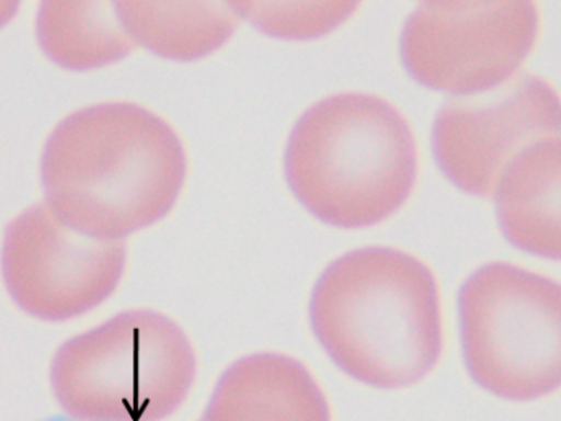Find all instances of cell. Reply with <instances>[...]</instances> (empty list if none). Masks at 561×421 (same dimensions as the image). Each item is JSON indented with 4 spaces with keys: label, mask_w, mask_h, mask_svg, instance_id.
<instances>
[{
    "label": "cell",
    "mask_w": 561,
    "mask_h": 421,
    "mask_svg": "<svg viewBox=\"0 0 561 421\" xmlns=\"http://www.w3.org/2000/svg\"><path fill=\"white\" fill-rule=\"evenodd\" d=\"M311 325L346 374L379 388L422 380L443 349L435 273L392 247H364L334 260L314 285Z\"/></svg>",
    "instance_id": "7a4b0ae2"
},
{
    "label": "cell",
    "mask_w": 561,
    "mask_h": 421,
    "mask_svg": "<svg viewBox=\"0 0 561 421\" xmlns=\"http://www.w3.org/2000/svg\"><path fill=\"white\" fill-rule=\"evenodd\" d=\"M239 15L282 38H311L324 35L343 23L359 7L351 0L327 2H232Z\"/></svg>",
    "instance_id": "4fadbf2b"
},
{
    "label": "cell",
    "mask_w": 561,
    "mask_h": 421,
    "mask_svg": "<svg viewBox=\"0 0 561 421\" xmlns=\"http://www.w3.org/2000/svg\"><path fill=\"white\" fill-rule=\"evenodd\" d=\"M185 177L176 132L133 102L73 112L42 155L48 206L68 226L100 239L121 240L165 216Z\"/></svg>",
    "instance_id": "6da1fadb"
},
{
    "label": "cell",
    "mask_w": 561,
    "mask_h": 421,
    "mask_svg": "<svg viewBox=\"0 0 561 421\" xmlns=\"http://www.w3.org/2000/svg\"><path fill=\"white\" fill-rule=\"evenodd\" d=\"M202 421H331V411L301 362L262 352L222 374Z\"/></svg>",
    "instance_id": "9c48e42d"
},
{
    "label": "cell",
    "mask_w": 561,
    "mask_h": 421,
    "mask_svg": "<svg viewBox=\"0 0 561 421\" xmlns=\"http://www.w3.org/2000/svg\"><path fill=\"white\" fill-rule=\"evenodd\" d=\"M126 253L123 240L80 232L47 203H37L5 229L2 275L22 309L65 321L90 311L116 289Z\"/></svg>",
    "instance_id": "52a82bcc"
},
{
    "label": "cell",
    "mask_w": 561,
    "mask_h": 421,
    "mask_svg": "<svg viewBox=\"0 0 561 421\" xmlns=\"http://www.w3.org/2000/svg\"><path fill=\"white\" fill-rule=\"evenodd\" d=\"M560 134L528 145L502 171L497 216L507 239L538 255L560 259Z\"/></svg>",
    "instance_id": "30bf717a"
},
{
    "label": "cell",
    "mask_w": 561,
    "mask_h": 421,
    "mask_svg": "<svg viewBox=\"0 0 561 421\" xmlns=\"http://www.w3.org/2000/svg\"><path fill=\"white\" fill-rule=\"evenodd\" d=\"M196 355L183 329L152 309L114 316L58 349L51 387L80 421H162L192 390Z\"/></svg>",
    "instance_id": "277c9868"
},
{
    "label": "cell",
    "mask_w": 561,
    "mask_h": 421,
    "mask_svg": "<svg viewBox=\"0 0 561 421\" xmlns=\"http://www.w3.org/2000/svg\"><path fill=\"white\" fill-rule=\"evenodd\" d=\"M530 0L422 2L402 30L403 62L430 88L481 94L512 78L537 38Z\"/></svg>",
    "instance_id": "8992f818"
},
{
    "label": "cell",
    "mask_w": 561,
    "mask_h": 421,
    "mask_svg": "<svg viewBox=\"0 0 561 421\" xmlns=\"http://www.w3.org/2000/svg\"><path fill=\"white\" fill-rule=\"evenodd\" d=\"M462 351L484 390L527 401L561 382V288L507 262L476 270L459 293Z\"/></svg>",
    "instance_id": "5b68a950"
},
{
    "label": "cell",
    "mask_w": 561,
    "mask_h": 421,
    "mask_svg": "<svg viewBox=\"0 0 561 421\" xmlns=\"http://www.w3.org/2000/svg\"><path fill=\"white\" fill-rule=\"evenodd\" d=\"M560 132V98L541 76L525 72L494 91L446 102L433 127L436 160L459 187L494 193L508 163L528 145Z\"/></svg>",
    "instance_id": "ba28073f"
},
{
    "label": "cell",
    "mask_w": 561,
    "mask_h": 421,
    "mask_svg": "<svg viewBox=\"0 0 561 421\" xmlns=\"http://www.w3.org/2000/svg\"><path fill=\"white\" fill-rule=\"evenodd\" d=\"M134 42L175 59H195L221 46L238 26L232 2L209 0H129L116 2Z\"/></svg>",
    "instance_id": "8fae6325"
},
{
    "label": "cell",
    "mask_w": 561,
    "mask_h": 421,
    "mask_svg": "<svg viewBox=\"0 0 561 421\" xmlns=\"http://www.w3.org/2000/svg\"><path fill=\"white\" fill-rule=\"evenodd\" d=\"M288 183L334 226L379 223L409 197L416 141L402 112L379 95L340 92L301 114L285 151Z\"/></svg>",
    "instance_id": "3957f363"
},
{
    "label": "cell",
    "mask_w": 561,
    "mask_h": 421,
    "mask_svg": "<svg viewBox=\"0 0 561 421\" xmlns=\"http://www.w3.org/2000/svg\"><path fill=\"white\" fill-rule=\"evenodd\" d=\"M37 33L45 53L71 69L117 61L136 43L121 22L116 2L107 0L42 2Z\"/></svg>",
    "instance_id": "7c38bea8"
},
{
    "label": "cell",
    "mask_w": 561,
    "mask_h": 421,
    "mask_svg": "<svg viewBox=\"0 0 561 421\" xmlns=\"http://www.w3.org/2000/svg\"><path fill=\"white\" fill-rule=\"evenodd\" d=\"M19 2H5V0H0V26L8 23L12 16L18 12Z\"/></svg>",
    "instance_id": "5bb4252c"
},
{
    "label": "cell",
    "mask_w": 561,
    "mask_h": 421,
    "mask_svg": "<svg viewBox=\"0 0 561 421\" xmlns=\"http://www.w3.org/2000/svg\"><path fill=\"white\" fill-rule=\"evenodd\" d=\"M41 421H80V420H73V418L68 417H51V418H45V420Z\"/></svg>",
    "instance_id": "9a60e30c"
}]
</instances>
